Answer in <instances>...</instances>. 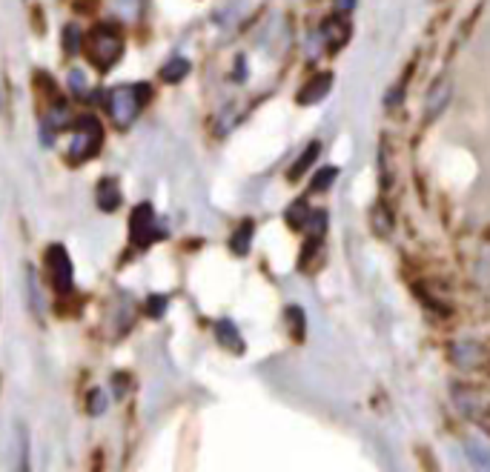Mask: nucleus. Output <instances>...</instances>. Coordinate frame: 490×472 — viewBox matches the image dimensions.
Returning <instances> with one entry per match:
<instances>
[{"instance_id": "nucleus-1", "label": "nucleus", "mask_w": 490, "mask_h": 472, "mask_svg": "<svg viewBox=\"0 0 490 472\" xmlns=\"http://www.w3.org/2000/svg\"><path fill=\"white\" fill-rule=\"evenodd\" d=\"M121 52H124V41H121L118 32H112L109 24H101V26H95L89 32V38H86V58H89V63L98 72L112 69L118 63Z\"/></svg>"}, {"instance_id": "nucleus-2", "label": "nucleus", "mask_w": 490, "mask_h": 472, "mask_svg": "<svg viewBox=\"0 0 490 472\" xmlns=\"http://www.w3.org/2000/svg\"><path fill=\"white\" fill-rule=\"evenodd\" d=\"M101 143H104V129H101L98 118L95 115H84L75 123V135H72V143H69V158L75 163L89 160L92 155H98Z\"/></svg>"}, {"instance_id": "nucleus-3", "label": "nucleus", "mask_w": 490, "mask_h": 472, "mask_svg": "<svg viewBox=\"0 0 490 472\" xmlns=\"http://www.w3.org/2000/svg\"><path fill=\"white\" fill-rule=\"evenodd\" d=\"M129 232H132V244L135 247H149L152 241L164 238L161 226L155 223V209L149 203H138L129 215Z\"/></svg>"}, {"instance_id": "nucleus-4", "label": "nucleus", "mask_w": 490, "mask_h": 472, "mask_svg": "<svg viewBox=\"0 0 490 472\" xmlns=\"http://www.w3.org/2000/svg\"><path fill=\"white\" fill-rule=\"evenodd\" d=\"M141 95H135V89H115V92H109V101H106V106H109V115L115 118V123L124 129V126H129L132 120H135V115H138V109H141Z\"/></svg>"}, {"instance_id": "nucleus-5", "label": "nucleus", "mask_w": 490, "mask_h": 472, "mask_svg": "<svg viewBox=\"0 0 490 472\" xmlns=\"http://www.w3.org/2000/svg\"><path fill=\"white\" fill-rule=\"evenodd\" d=\"M46 270H49V278L55 284L58 292H69L72 289V261L66 255V250L61 244L49 247L46 252Z\"/></svg>"}, {"instance_id": "nucleus-6", "label": "nucleus", "mask_w": 490, "mask_h": 472, "mask_svg": "<svg viewBox=\"0 0 490 472\" xmlns=\"http://www.w3.org/2000/svg\"><path fill=\"white\" fill-rule=\"evenodd\" d=\"M330 89H333V72H319V75H313V78L299 89V103H301V106H313V103L324 101V98L330 95Z\"/></svg>"}, {"instance_id": "nucleus-7", "label": "nucleus", "mask_w": 490, "mask_h": 472, "mask_svg": "<svg viewBox=\"0 0 490 472\" xmlns=\"http://www.w3.org/2000/svg\"><path fill=\"white\" fill-rule=\"evenodd\" d=\"M321 35H324V43H327L330 49H341V46L350 41L353 29H350V24H347L341 15H330V18L321 24Z\"/></svg>"}, {"instance_id": "nucleus-8", "label": "nucleus", "mask_w": 490, "mask_h": 472, "mask_svg": "<svg viewBox=\"0 0 490 472\" xmlns=\"http://www.w3.org/2000/svg\"><path fill=\"white\" fill-rule=\"evenodd\" d=\"M447 101H450V81H444V78H439L433 86H430V92H427V118H439L441 112H444V106H447Z\"/></svg>"}, {"instance_id": "nucleus-9", "label": "nucleus", "mask_w": 490, "mask_h": 472, "mask_svg": "<svg viewBox=\"0 0 490 472\" xmlns=\"http://www.w3.org/2000/svg\"><path fill=\"white\" fill-rule=\"evenodd\" d=\"M95 200H98V209H101V212H115V209L121 206V200H124V195H121V189H118V183H115L112 178H106V180H101V183H98V192H95Z\"/></svg>"}, {"instance_id": "nucleus-10", "label": "nucleus", "mask_w": 490, "mask_h": 472, "mask_svg": "<svg viewBox=\"0 0 490 472\" xmlns=\"http://www.w3.org/2000/svg\"><path fill=\"white\" fill-rule=\"evenodd\" d=\"M215 338H218V344L226 347L229 352H238V355L244 352V338L238 335V327H235L232 321H226V318L218 321V324H215Z\"/></svg>"}, {"instance_id": "nucleus-11", "label": "nucleus", "mask_w": 490, "mask_h": 472, "mask_svg": "<svg viewBox=\"0 0 490 472\" xmlns=\"http://www.w3.org/2000/svg\"><path fill=\"white\" fill-rule=\"evenodd\" d=\"M464 452L467 458L479 466V469H490V441L481 438V435H473L464 441Z\"/></svg>"}, {"instance_id": "nucleus-12", "label": "nucleus", "mask_w": 490, "mask_h": 472, "mask_svg": "<svg viewBox=\"0 0 490 472\" xmlns=\"http://www.w3.org/2000/svg\"><path fill=\"white\" fill-rule=\"evenodd\" d=\"M250 244H253V220H244V223L235 229V235H232L229 250H232L238 258H244V255L250 252Z\"/></svg>"}, {"instance_id": "nucleus-13", "label": "nucleus", "mask_w": 490, "mask_h": 472, "mask_svg": "<svg viewBox=\"0 0 490 472\" xmlns=\"http://www.w3.org/2000/svg\"><path fill=\"white\" fill-rule=\"evenodd\" d=\"M319 152H321V143H310L301 155H299V160L293 163V169H290V180H299V178H304V172L316 163V158H319Z\"/></svg>"}, {"instance_id": "nucleus-14", "label": "nucleus", "mask_w": 490, "mask_h": 472, "mask_svg": "<svg viewBox=\"0 0 490 472\" xmlns=\"http://www.w3.org/2000/svg\"><path fill=\"white\" fill-rule=\"evenodd\" d=\"M284 217H287V226H290V229H304L307 220H310V203H307V197L296 200V203L284 212Z\"/></svg>"}, {"instance_id": "nucleus-15", "label": "nucleus", "mask_w": 490, "mask_h": 472, "mask_svg": "<svg viewBox=\"0 0 490 472\" xmlns=\"http://www.w3.org/2000/svg\"><path fill=\"white\" fill-rule=\"evenodd\" d=\"M186 72H189V61H186V58H172V61L161 69V78H164L166 83H181V81L186 78Z\"/></svg>"}, {"instance_id": "nucleus-16", "label": "nucleus", "mask_w": 490, "mask_h": 472, "mask_svg": "<svg viewBox=\"0 0 490 472\" xmlns=\"http://www.w3.org/2000/svg\"><path fill=\"white\" fill-rule=\"evenodd\" d=\"M307 232H310V241L313 244H321L324 241V232H327V215L319 209V212H310V220H307V226H304Z\"/></svg>"}, {"instance_id": "nucleus-17", "label": "nucleus", "mask_w": 490, "mask_h": 472, "mask_svg": "<svg viewBox=\"0 0 490 472\" xmlns=\"http://www.w3.org/2000/svg\"><path fill=\"white\" fill-rule=\"evenodd\" d=\"M339 178V169L336 166H324L321 172H316V178H313V192H327L330 189V183Z\"/></svg>"}, {"instance_id": "nucleus-18", "label": "nucleus", "mask_w": 490, "mask_h": 472, "mask_svg": "<svg viewBox=\"0 0 490 472\" xmlns=\"http://www.w3.org/2000/svg\"><path fill=\"white\" fill-rule=\"evenodd\" d=\"M46 123H49L52 129H64V126H69V109H66L64 103H58V106H55V109L49 112Z\"/></svg>"}, {"instance_id": "nucleus-19", "label": "nucleus", "mask_w": 490, "mask_h": 472, "mask_svg": "<svg viewBox=\"0 0 490 472\" xmlns=\"http://www.w3.org/2000/svg\"><path fill=\"white\" fill-rule=\"evenodd\" d=\"M78 43H81V32L75 26H66L64 29V49H66V55L78 52Z\"/></svg>"}, {"instance_id": "nucleus-20", "label": "nucleus", "mask_w": 490, "mask_h": 472, "mask_svg": "<svg viewBox=\"0 0 490 472\" xmlns=\"http://www.w3.org/2000/svg\"><path fill=\"white\" fill-rule=\"evenodd\" d=\"M146 312H149L152 318H161V315L166 312V295H152V298L146 301Z\"/></svg>"}, {"instance_id": "nucleus-21", "label": "nucleus", "mask_w": 490, "mask_h": 472, "mask_svg": "<svg viewBox=\"0 0 490 472\" xmlns=\"http://www.w3.org/2000/svg\"><path fill=\"white\" fill-rule=\"evenodd\" d=\"M104 406H106L104 392H101V389H92V392H89V412H92V415H101Z\"/></svg>"}, {"instance_id": "nucleus-22", "label": "nucleus", "mask_w": 490, "mask_h": 472, "mask_svg": "<svg viewBox=\"0 0 490 472\" xmlns=\"http://www.w3.org/2000/svg\"><path fill=\"white\" fill-rule=\"evenodd\" d=\"M287 315L293 318V329H296V341H301V324H304V315H301V309H287Z\"/></svg>"}, {"instance_id": "nucleus-23", "label": "nucleus", "mask_w": 490, "mask_h": 472, "mask_svg": "<svg viewBox=\"0 0 490 472\" xmlns=\"http://www.w3.org/2000/svg\"><path fill=\"white\" fill-rule=\"evenodd\" d=\"M121 9H124L126 18H135V15H138V0H124Z\"/></svg>"}, {"instance_id": "nucleus-24", "label": "nucleus", "mask_w": 490, "mask_h": 472, "mask_svg": "<svg viewBox=\"0 0 490 472\" xmlns=\"http://www.w3.org/2000/svg\"><path fill=\"white\" fill-rule=\"evenodd\" d=\"M336 4H339V9H341V12H350V9H356L359 0H336Z\"/></svg>"}]
</instances>
